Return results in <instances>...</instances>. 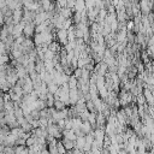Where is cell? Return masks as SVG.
I'll use <instances>...</instances> for the list:
<instances>
[{
    "label": "cell",
    "mask_w": 154,
    "mask_h": 154,
    "mask_svg": "<svg viewBox=\"0 0 154 154\" xmlns=\"http://www.w3.org/2000/svg\"><path fill=\"white\" fill-rule=\"evenodd\" d=\"M4 6H6V1L5 0H0V10H1Z\"/></svg>",
    "instance_id": "2"
},
{
    "label": "cell",
    "mask_w": 154,
    "mask_h": 154,
    "mask_svg": "<svg viewBox=\"0 0 154 154\" xmlns=\"http://www.w3.org/2000/svg\"><path fill=\"white\" fill-rule=\"evenodd\" d=\"M9 61V57L6 54H1L0 55V65L1 64H6Z\"/></svg>",
    "instance_id": "1"
}]
</instances>
